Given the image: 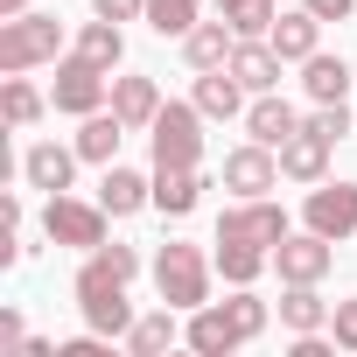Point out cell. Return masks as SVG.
<instances>
[{"label":"cell","mask_w":357,"mask_h":357,"mask_svg":"<svg viewBox=\"0 0 357 357\" xmlns=\"http://www.w3.org/2000/svg\"><path fill=\"white\" fill-rule=\"evenodd\" d=\"M287 238V211L273 197H238L225 218H218V273L231 287H252L266 266H273V245Z\"/></svg>","instance_id":"6da1fadb"},{"label":"cell","mask_w":357,"mask_h":357,"mask_svg":"<svg viewBox=\"0 0 357 357\" xmlns=\"http://www.w3.org/2000/svg\"><path fill=\"white\" fill-rule=\"evenodd\" d=\"M266 329V301L252 294V287H238L231 301H204V308H190V322H183V343L190 350H204V357H231L238 343H252Z\"/></svg>","instance_id":"7a4b0ae2"},{"label":"cell","mask_w":357,"mask_h":357,"mask_svg":"<svg viewBox=\"0 0 357 357\" xmlns=\"http://www.w3.org/2000/svg\"><path fill=\"white\" fill-rule=\"evenodd\" d=\"M77 315H84V329H98V336H126L140 315H133V301H126V273H112L98 252H84V266H77Z\"/></svg>","instance_id":"3957f363"},{"label":"cell","mask_w":357,"mask_h":357,"mask_svg":"<svg viewBox=\"0 0 357 357\" xmlns=\"http://www.w3.org/2000/svg\"><path fill=\"white\" fill-rule=\"evenodd\" d=\"M147 147H154V168H204V105L168 98L161 119L147 126Z\"/></svg>","instance_id":"277c9868"},{"label":"cell","mask_w":357,"mask_h":357,"mask_svg":"<svg viewBox=\"0 0 357 357\" xmlns=\"http://www.w3.org/2000/svg\"><path fill=\"white\" fill-rule=\"evenodd\" d=\"M154 287H161V301L168 308H204L211 301V259H204V245H183V238H168L161 252H154Z\"/></svg>","instance_id":"5b68a950"},{"label":"cell","mask_w":357,"mask_h":357,"mask_svg":"<svg viewBox=\"0 0 357 357\" xmlns=\"http://www.w3.org/2000/svg\"><path fill=\"white\" fill-rule=\"evenodd\" d=\"M56 50H63L56 15H8V22H0V77L36 70V63H56Z\"/></svg>","instance_id":"8992f818"},{"label":"cell","mask_w":357,"mask_h":357,"mask_svg":"<svg viewBox=\"0 0 357 357\" xmlns=\"http://www.w3.org/2000/svg\"><path fill=\"white\" fill-rule=\"evenodd\" d=\"M105 218H112L105 204H77V197L63 190V197H50V204H43V238H50V245L98 252V245H105Z\"/></svg>","instance_id":"52a82bcc"},{"label":"cell","mask_w":357,"mask_h":357,"mask_svg":"<svg viewBox=\"0 0 357 357\" xmlns=\"http://www.w3.org/2000/svg\"><path fill=\"white\" fill-rule=\"evenodd\" d=\"M105 98H112V70H98L91 56H77V50H70V56L56 63L50 105H56V112H77V119H84V112H98Z\"/></svg>","instance_id":"ba28073f"},{"label":"cell","mask_w":357,"mask_h":357,"mask_svg":"<svg viewBox=\"0 0 357 357\" xmlns=\"http://www.w3.org/2000/svg\"><path fill=\"white\" fill-rule=\"evenodd\" d=\"M301 225L343 245V238L357 231V183H315V190H308V211H301Z\"/></svg>","instance_id":"9c48e42d"},{"label":"cell","mask_w":357,"mask_h":357,"mask_svg":"<svg viewBox=\"0 0 357 357\" xmlns=\"http://www.w3.org/2000/svg\"><path fill=\"white\" fill-rule=\"evenodd\" d=\"M273 266H280L287 287H294V280H322V273L336 266V238H322V231H287V238L273 245Z\"/></svg>","instance_id":"30bf717a"},{"label":"cell","mask_w":357,"mask_h":357,"mask_svg":"<svg viewBox=\"0 0 357 357\" xmlns=\"http://www.w3.org/2000/svg\"><path fill=\"white\" fill-rule=\"evenodd\" d=\"M273 183H280V147L245 140V147L225 154V190H238V197H266Z\"/></svg>","instance_id":"8fae6325"},{"label":"cell","mask_w":357,"mask_h":357,"mask_svg":"<svg viewBox=\"0 0 357 357\" xmlns=\"http://www.w3.org/2000/svg\"><path fill=\"white\" fill-rule=\"evenodd\" d=\"M77 147H56V140H36L29 154H22V175H29V190H43V197H63L70 190V175H77Z\"/></svg>","instance_id":"7c38bea8"},{"label":"cell","mask_w":357,"mask_h":357,"mask_svg":"<svg viewBox=\"0 0 357 357\" xmlns=\"http://www.w3.org/2000/svg\"><path fill=\"white\" fill-rule=\"evenodd\" d=\"M280 63H287V56H280L266 36H252V43L231 50V77H238L252 98H259V91H280Z\"/></svg>","instance_id":"4fadbf2b"},{"label":"cell","mask_w":357,"mask_h":357,"mask_svg":"<svg viewBox=\"0 0 357 357\" xmlns=\"http://www.w3.org/2000/svg\"><path fill=\"white\" fill-rule=\"evenodd\" d=\"M245 133H252V140H266V147H287V140L301 133V112H294L280 91H259V98L245 105Z\"/></svg>","instance_id":"5bb4252c"},{"label":"cell","mask_w":357,"mask_h":357,"mask_svg":"<svg viewBox=\"0 0 357 357\" xmlns=\"http://www.w3.org/2000/svg\"><path fill=\"white\" fill-rule=\"evenodd\" d=\"M98 204L112 211V218H133V211H147L154 204V175H140V168H105V183H98Z\"/></svg>","instance_id":"9a60e30c"},{"label":"cell","mask_w":357,"mask_h":357,"mask_svg":"<svg viewBox=\"0 0 357 357\" xmlns=\"http://www.w3.org/2000/svg\"><path fill=\"white\" fill-rule=\"evenodd\" d=\"M329 147H336V140H322L315 126H301V133L280 147V175H287V183H322V175H329Z\"/></svg>","instance_id":"2e32d148"},{"label":"cell","mask_w":357,"mask_h":357,"mask_svg":"<svg viewBox=\"0 0 357 357\" xmlns=\"http://www.w3.org/2000/svg\"><path fill=\"white\" fill-rule=\"evenodd\" d=\"M204 204V168H154V211L161 218H190Z\"/></svg>","instance_id":"e0dca14e"},{"label":"cell","mask_w":357,"mask_h":357,"mask_svg":"<svg viewBox=\"0 0 357 357\" xmlns=\"http://www.w3.org/2000/svg\"><path fill=\"white\" fill-rule=\"evenodd\" d=\"M266 43H273V50H280L287 63H308V56L322 50V22H315L308 8H294V15H280V22L266 29Z\"/></svg>","instance_id":"ac0fdd59"},{"label":"cell","mask_w":357,"mask_h":357,"mask_svg":"<svg viewBox=\"0 0 357 357\" xmlns=\"http://www.w3.org/2000/svg\"><path fill=\"white\" fill-rule=\"evenodd\" d=\"M183 50H190V63L197 70H225L231 63V50H238V29L218 15V22H197L190 36H183Z\"/></svg>","instance_id":"d6986e66"},{"label":"cell","mask_w":357,"mask_h":357,"mask_svg":"<svg viewBox=\"0 0 357 357\" xmlns=\"http://www.w3.org/2000/svg\"><path fill=\"white\" fill-rule=\"evenodd\" d=\"M112 112H119L133 133H147V126L161 119V91H154V77H112Z\"/></svg>","instance_id":"ffe728a7"},{"label":"cell","mask_w":357,"mask_h":357,"mask_svg":"<svg viewBox=\"0 0 357 357\" xmlns=\"http://www.w3.org/2000/svg\"><path fill=\"white\" fill-rule=\"evenodd\" d=\"M190 98L204 105V119H238V112H245V84L231 77V63H225V70H204Z\"/></svg>","instance_id":"44dd1931"},{"label":"cell","mask_w":357,"mask_h":357,"mask_svg":"<svg viewBox=\"0 0 357 357\" xmlns=\"http://www.w3.org/2000/svg\"><path fill=\"white\" fill-rule=\"evenodd\" d=\"M126 133H133V126H126L119 112H105V105H98V112H84L77 154H84V161H98V168H112V154H119V140H126Z\"/></svg>","instance_id":"7402d4cb"},{"label":"cell","mask_w":357,"mask_h":357,"mask_svg":"<svg viewBox=\"0 0 357 357\" xmlns=\"http://www.w3.org/2000/svg\"><path fill=\"white\" fill-rule=\"evenodd\" d=\"M175 315H183V308H168V301H161V315H140V322L126 329V350H133V357L175 350V343H183V322H175Z\"/></svg>","instance_id":"603a6c76"},{"label":"cell","mask_w":357,"mask_h":357,"mask_svg":"<svg viewBox=\"0 0 357 357\" xmlns=\"http://www.w3.org/2000/svg\"><path fill=\"white\" fill-rule=\"evenodd\" d=\"M301 84H308V98H315V105H336V98H350V63L315 50V56L301 63Z\"/></svg>","instance_id":"cb8c5ba5"},{"label":"cell","mask_w":357,"mask_h":357,"mask_svg":"<svg viewBox=\"0 0 357 357\" xmlns=\"http://www.w3.org/2000/svg\"><path fill=\"white\" fill-rule=\"evenodd\" d=\"M280 322H287L294 336H308V329H329V301L315 294V280H294V287L280 294Z\"/></svg>","instance_id":"d4e9b609"},{"label":"cell","mask_w":357,"mask_h":357,"mask_svg":"<svg viewBox=\"0 0 357 357\" xmlns=\"http://www.w3.org/2000/svg\"><path fill=\"white\" fill-rule=\"evenodd\" d=\"M77 56H91L98 70H119V56H126L119 22H105V15H98V22H84V29H77Z\"/></svg>","instance_id":"484cf974"},{"label":"cell","mask_w":357,"mask_h":357,"mask_svg":"<svg viewBox=\"0 0 357 357\" xmlns=\"http://www.w3.org/2000/svg\"><path fill=\"white\" fill-rule=\"evenodd\" d=\"M43 105H50V98L29 84V70H15L8 84H0V112H8V126H15V133H22V126H36V119H43Z\"/></svg>","instance_id":"4316f807"},{"label":"cell","mask_w":357,"mask_h":357,"mask_svg":"<svg viewBox=\"0 0 357 357\" xmlns=\"http://www.w3.org/2000/svg\"><path fill=\"white\" fill-rule=\"evenodd\" d=\"M218 15L238 29V43H252V36H266V29L280 22V8H273V0H218Z\"/></svg>","instance_id":"83f0119b"},{"label":"cell","mask_w":357,"mask_h":357,"mask_svg":"<svg viewBox=\"0 0 357 357\" xmlns=\"http://www.w3.org/2000/svg\"><path fill=\"white\" fill-rule=\"evenodd\" d=\"M204 22V0H147V29L154 36H190Z\"/></svg>","instance_id":"f1b7e54d"},{"label":"cell","mask_w":357,"mask_h":357,"mask_svg":"<svg viewBox=\"0 0 357 357\" xmlns=\"http://www.w3.org/2000/svg\"><path fill=\"white\" fill-rule=\"evenodd\" d=\"M301 126H315L322 140H343V133H350V105H343V98H336V105H315Z\"/></svg>","instance_id":"f546056e"},{"label":"cell","mask_w":357,"mask_h":357,"mask_svg":"<svg viewBox=\"0 0 357 357\" xmlns=\"http://www.w3.org/2000/svg\"><path fill=\"white\" fill-rule=\"evenodd\" d=\"M329 336H336V350H357V294H350V301H336V315H329Z\"/></svg>","instance_id":"4dcf8cb0"},{"label":"cell","mask_w":357,"mask_h":357,"mask_svg":"<svg viewBox=\"0 0 357 357\" xmlns=\"http://www.w3.org/2000/svg\"><path fill=\"white\" fill-rule=\"evenodd\" d=\"M105 22H147V0H91Z\"/></svg>","instance_id":"1f68e13d"},{"label":"cell","mask_w":357,"mask_h":357,"mask_svg":"<svg viewBox=\"0 0 357 357\" xmlns=\"http://www.w3.org/2000/svg\"><path fill=\"white\" fill-rule=\"evenodd\" d=\"M301 8H308L315 22H350V15H357V0H301Z\"/></svg>","instance_id":"d6a6232c"},{"label":"cell","mask_w":357,"mask_h":357,"mask_svg":"<svg viewBox=\"0 0 357 357\" xmlns=\"http://www.w3.org/2000/svg\"><path fill=\"white\" fill-rule=\"evenodd\" d=\"M0 343H29V322L8 308V315H0Z\"/></svg>","instance_id":"836d02e7"},{"label":"cell","mask_w":357,"mask_h":357,"mask_svg":"<svg viewBox=\"0 0 357 357\" xmlns=\"http://www.w3.org/2000/svg\"><path fill=\"white\" fill-rule=\"evenodd\" d=\"M8 15H29V0H0V22H8Z\"/></svg>","instance_id":"e575fe53"}]
</instances>
